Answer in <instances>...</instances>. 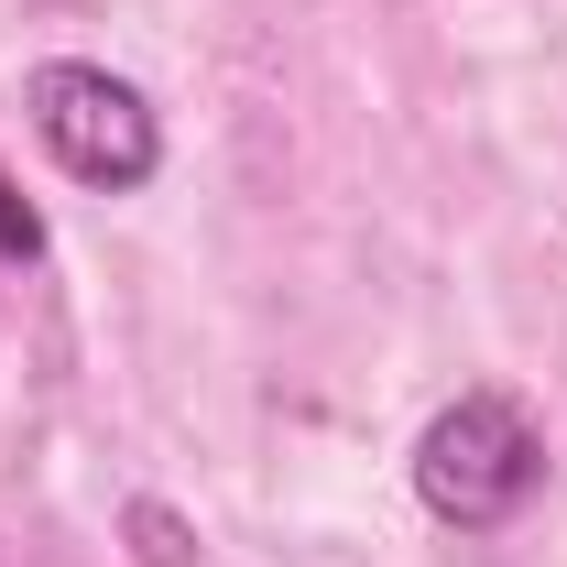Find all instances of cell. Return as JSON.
I'll return each mask as SVG.
<instances>
[{
  "mask_svg": "<svg viewBox=\"0 0 567 567\" xmlns=\"http://www.w3.org/2000/svg\"><path fill=\"white\" fill-rule=\"evenodd\" d=\"M535 481H546V436H535V415H524L513 393H458V404L415 436V492H425V513L458 524V535L513 524V513L535 502Z\"/></svg>",
  "mask_w": 567,
  "mask_h": 567,
  "instance_id": "6da1fadb",
  "label": "cell"
},
{
  "mask_svg": "<svg viewBox=\"0 0 567 567\" xmlns=\"http://www.w3.org/2000/svg\"><path fill=\"white\" fill-rule=\"evenodd\" d=\"M33 132L76 186H142L164 164V132L110 66H33Z\"/></svg>",
  "mask_w": 567,
  "mask_h": 567,
  "instance_id": "7a4b0ae2",
  "label": "cell"
},
{
  "mask_svg": "<svg viewBox=\"0 0 567 567\" xmlns=\"http://www.w3.org/2000/svg\"><path fill=\"white\" fill-rule=\"evenodd\" d=\"M0 262H44V218L22 208V186L0 175Z\"/></svg>",
  "mask_w": 567,
  "mask_h": 567,
  "instance_id": "3957f363",
  "label": "cell"
},
{
  "mask_svg": "<svg viewBox=\"0 0 567 567\" xmlns=\"http://www.w3.org/2000/svg\"><path fill=\"white\" fill-rule=\"evenodd\" d=\"M132 535H142V567H186V524L164 502H132Z\"/></svg>",
  "mask_w": 567,
  "mask_h": 567,
  "instance_id": "277c9868",
  "label": "cell"
}]
</instances>
